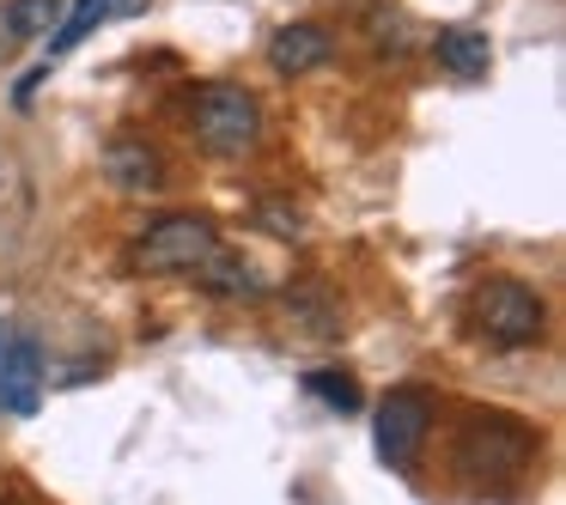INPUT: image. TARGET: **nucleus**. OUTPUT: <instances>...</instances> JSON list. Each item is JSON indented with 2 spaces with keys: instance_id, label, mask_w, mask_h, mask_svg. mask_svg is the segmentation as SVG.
Here are the masks:
<instances>
[{
  "instance_id": "nucleus-1",
  "label": "nucleus",
  "mask_w": 566,
  "mask_h": 505,
  "mask_svg": "<svg viewBox=\"0 0 566 505\" xmlns=\"http://www.w3.org/2000/svg\"><path fill=\"white\" fill-rule=\"evenodd\" d=\"M451 463L463 481H475V487H488V493H505L530 475V463H536V432L517 414H469L463 432H457Z\"/></svg>"
},
{
  "instance_id": "nucleus-2",
  "label": "nucleus",
  "mask_w": 566,
  "mask_h": 505,
  "mask_svg": "<svg viewBox=\"0 0 566 505\" xmlns=\"http://www.w3.org/2000/svg\"><path fill=\"white\" fill-rule=\"evenodd\" d=\"M189 135L208 159H250L262 147V104L238 80H208L189 98Z\"/></svg>"
},
{
  "instance_id": "nucleus-3",
  "label": "nucleus",
  "mask_w": 566,
  "mask_h": 505,
  "mask_svg": "<svg viewBox=\"0 0 566 505\" xmlns=\"http://www.w3.org/2000/svg\"><path fill=\"white\" fill-rule=\"evenodd\" d=\"M469 323H475V335L488 347L517 354V347L542 341V329H548V305H542L536 286L512 281V274H493V281H481L475 298H469Z\"/></svg>"
},
{
  "instance_id": "nucleus-4",
  "label": "nucleus",
  "mask_w": 566,
  "mask_h": 505,
  "mask_svg": "<svg viewBox=\"0 0 566 505\" xmlns=\"http://www.w3.org/2000/svg\"><path fill=\"white\" fill-rule=\"evenodd\" d=\"M213 250H220L213 220H201V213H165V220H153L147 232L128 244L123 269L128 274H196Z\"/></svg>"
},
{
  "instance_id": "nucleus-5",
  "label": "nucleus",
  "mask_w": 566,
  "mask_h": 505,
  "mask_svg": "<svg viewBox=\"0 0 566 505\" xmlns=\"http://www.w3.org/2000/svg\"><path fill=\"white\" fill-rule=\"evenodd\" d=\"M432 439V396L427 390H390L371 420V444L390 469H415Z\"/></svg>"
},
{
  "instance_id": "nucleus-6",
  "label": "nucleus",
  "mask_w": 566,
  "mask_h": 505,
  "mask_svg": "<svg viewBox=\"0 0 566 505\" xmlns=\"http://www.w3.org/2000/svg\"><path fill=\"white\" fill-rule=\"evenodd\" d=\"M0 408L19 420L43 408V341L19 317L0 323Z\"/></svg>"
},
{
  "instance_id": "nucleus-7",
  "label": "nucleus",
  "mask_w": 566,
  "mask_h": 505,
  "mask_svg": "<svg viewBox=\"0 0 566 505\" xmlns=\"http://www.w3.org/2000/svg\"><path fill=\"white\" fill-rule=\"evenodd\" d=\"M104 177H111V189H123V196H159V189L171 183V165H165V152L147 147L140 135H116L111 147H104Z\"/></svg>"
},
{
  "instance_id": "nucleus-8",
  "label": "nucleus",
  "mask_w": 566,
  "mask_h": 505,
  "mask_svg": "<svg viewBox=\"0 0 566 505\" xmlns=\"http://www.w3.org/2000/svg\"><path fill=\"white\" fill-rule=\"evenodd\" d=\"M335 55V38L317 25V19H298V25H281L269 38V67L281 80H298V74H311V67H323Z\"/></svg>"
},
{
  "instance_id": "nucleus-9",
  "label": "nucleus",
  "mask_w": 566,
  "mask_h": 505,
  "mask_svg": "<svg viewBox=\"0 0 566 505\" xmlns=\"http://www.w3.org/2000/svg\"><path fill=\"white\" fill-rule=\"evenodd\" d=\"M128 13H147V0H74L62 19H55V38H50V62L43 67H55L62 55H74L80 43L92 38L98 25H111V19H128Z\"/></svg>"
},
{
  "instance_id": "nucleus-10",
  "label": "nucleus",
  "mask_w": 566,
  "mask_h": 505,
  "mask_svg": "<svg viewBox=\"0 0 566 505\" xmlns=\"http://www.w3.org/2000/svg\"><path fill=\"white\" fill-rule=\"evenodd\" d=\"M189 281L201 286V293L208 298H269L274 286H269V274L256 269V262H244V256H232V250H213L208 262H201L196 274H189Z\"/></svg>"
},
{
  "instance_id": "nucleus-11",
  "label": "nucleus",
  "mask_w": 566,
  "mask_h": 505,
  "mask_svg": "<svg viewBox=\"0 0 566 505\" xmlns=\"http://www.w3.org/2000/svg\"><path fill=\"white\" fill-rule=\"evenodd\" d=\"M432 55H439V67L451 80H488V67H493V43L475 25H444L432 38Z\"/></svg>"
},
{
  "instance_id": "nucleus-12",
  "label": "nucleus",
  "mask_w": 566,
  "mask_h": 505,
  "mask_svg": "<svg viewBox=\"0 0 566 505\" xmlns=\"http://www.w3.org/2000/svg\"><path fill=\"white\" fill-rule=\"evenodd\" d=\"M62 19V0H7L0 7V55H19L31 43H43Z\"/></svg>"
},
{
  "instance_id": "nucleus-13",
  "label": "nucleus",
  "mask_w": 566,
  "mask_h": 505,
  "mask_svg": "<svg viewBox=\"0 0 566 505\" xmlns=\"http://www.w3.org/2000/svg\"><path fill=\"white\" fill-rule=\"evenodd\" d=\"M281 298H286V311H293V323H298L305 335H323V341H335V335L347 329V323H342V305H335V298L323 293L317 281H298V286H286Z\"/></svg>"
},
{
  "instance_id": "nucleus-14",
  "label": "nucleus",
  "mask_w": 566,
  "mask_h": 505,
  "mask_svg": "<svg viewBox=\"0 0 566 505\" xmlns=\"http://www.w3.org/2000/svg\"><path fill=\"white\" fill-rule=\"evenodd\" d=\"M305 390L317 396V402H329L335 414H354L366 396H359V383L347 378V371H335V366H323V371H305Z\"/></svg>"
},
{
  "instance_id": "nucleus-15",
  "label": "nucleus",
  "mask_w": 566,
  "mask_h": 505,
  "mask_svg": "<svg viewBox=\"0 0 566 505\" xmlns=\"http://www.w3.org/2000/svg\"><path fill=\"white\" fill-rule=\"evenodd\" d=\"M256 220H262V232H274V238H305V213L286 208V201H256Z\"/></svg>"
}]
</instances>
